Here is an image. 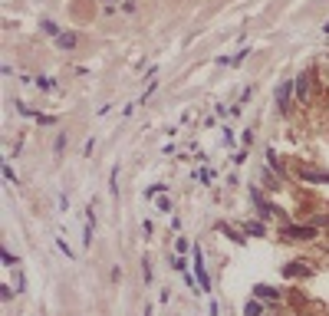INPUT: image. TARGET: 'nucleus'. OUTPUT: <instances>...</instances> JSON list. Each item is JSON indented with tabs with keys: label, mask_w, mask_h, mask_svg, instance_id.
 <instances>
[{
	"label": "nucleus",
	"mask_w": 329,
	"mask_h": 316,
	"mask_svg": "<svg viewBox=\"0 0 329 316\" xmlns=\"http://www.w3.org/2000/svg\"><path fill=\"white\" fill-rule=\"evenodd\" d=\"M267 165L274 168V171L280 175V178H286V168H283V161L277 158V152H274V149H267Z\"/></svg>",
	"instance_id": "nucleus-11"
},
{
	"label": "nucleus",
	"mask_w": 329,
	"mask_h": 316,
	"mask_svg": "<svg viewBox=\"0 0 329 316\" xmlns=\"http://www.w3.org/2000/svg\"><path fill=\"white\" fill-rule=\"evenodd\" d=\"M13 293H17V290H13V286H10V283H4V286H0V300H4V303H7V300H10V297H13Z\"/></svg>",
	"instance_id": "nucleus-22"
},
{
	"label": "nucleus",
	"mask_w": 329,
	"mask_h": 316,
	"mask_svg": "<svg viewBox=\"0 0 329 316\" xmlns=\"http://www.w3.org/2000/svg\"><path fill=\"white\" fill-rule=\"evenodd\" d=\"M93 227L96 224H86V227H82V247H93Z\"/></svg>",
	"instance_id": "nucleus-18"
},
{
	"label": "nucleus",
	"mask_w": 329,
	"mask_h": 316,
	"mask_svg": "<svg viewBox=\"0 0 329 316\" xmlns=\"http://www.w3.org/2000/svg\"><path fill=\"white\" fill-rule=\"evenodd\" d=\"M224 145H234V132H230L227 125H224Z\"/></svg>",
	"instance_id": "nucleus-29"
},
{
	"label": "nucleus",
	"mask_w": 329,
	"mask_h": 316,
	"mask_svg": "<svg viewBox=\"0 0 329 316\" xmlns=\"http://www.w3.org/2000/svg\"><path fill=\"white\" fill-rule=\"evenodd\" d=\"M254 297H257V300H283V293H280L277 286H267V283H257V286H254Z\"/></svg>",
	"instance_id": "nucleus-8"
},
{
	"label": "nucleus",
	"mask_w": 329,
	"mask_h": 316,
	"mask_svg": "<svg viewBox=\"0 0 329 316\" xmlns=\"http://www.w3.org/2000/svg\"><path fill=\"white\" fill-rule=\"evenodd\" d=\"M66 142H69V135H66V132H59V135H56V142H53V155H63Z\"/></svg>",
	"instance_id": "nucleus-14"
},
{
	"label": "nucleus",
	"mask_w": 329,
	"mask_h": 316,
	"mask_svg": "<svg viewBox=\"0 0 329 316\" xmlns=\"http://www.w3.org/2000/svg\"><path fill=\"white\" fill-rule=\"evenodd\" d=\"M155 89H158V79H152V82H148V86H145V96H142V102H145V99H148V96H152V93H155Z\"/></svg>",
	"instance_id": "nucleus-27"
},
{
	"label": "nucleus",
	"mask_w": 329,
	"mask_h": 316,
	"mask_svg": "<svg viewBox=\"0 0 329 316\" xmlns=\"http://www.w3.org/2000/svg\"><path fill=\"white\" fill-rule=\"evenodd\" d=\"M293 89H296V105H310V96H313V69L300 73L293 79Z\"/></svg>",
	"instance_id": "nucleus-4"
},
{
	"label": "nucleus",
	"mask_w": 329,
	"mask_h": 316,
	"mask_svg": "<svg viewBox=\"0 0 329 316\" xmlns=\"http://www.w3.org/2000/svg\"><path fill=\"white\" fill-rule=\"evenodd\" d=\"M283 273L286 277H306V273H310V261H290L283 267Z\"/></svg>",
	"instance_id": "nucleus-7"
},
{
	"label": "nucleus",
	"mask_w": 329,
	"mask_h": 316,
	"mask_svg": "<svg viewBox=\"0 0 329 316\" xmlns=\"http://www.w3.org/2000/svg\"><path fill=\"white\" fill-rule=\"evenodd\" d=\"M43 30L50 33L53 40H56V37H59V33H63V30H59V23H53V20H43Z\"/></svg>",
	"instance_id": "nucleus-19"
},
{
	"label": "nucleus",
	"mask_w": 329,
	"mask_h": 316,
	"mask_svg": "<svg viewBox=\"0 0 329 316\" xmlns=\"http://www.w3.org/2000/svg\"><path fill=\"white\" fill-rule=\"evenodd\" d=\"M165 191H168V185H152V188H145V201L158 198V194H165Z\"/></svg>",
	"instance_id": "nucleus-15"
},
{
	"label": "nucleus",
	"mask_w": 329,
	"mask_h": 316,
	"mask_svg": "<svg viewBox=\"0 0 329 316\" xmlns=\"http://www.w3.org/2000/svg\"><path fill=\"white\" fill-rule=\"evenodd\" d=\"M168 264H171V270H178V273H188V261L181 254H171L168 257Z\"/></svg>",
	"instance_id": "nucleus-13"
},
{
	"label": "nucleus",
	"mask_w": 329,
	"mask_h": 316,
	"mask_svg": "<svg viewBox=\"0 0 329 316\" xmlns=\"http://www.w3.org/2000/svg\"><path fill=\"white\" fill-rule=\"evenodd\" d=\"M198 181H201V185H207V181H211V171H207V168H201V171H198Z\"/></svg>",
	"instance_id": "nucleus-28"
},
{
	"label": "nucleus",
	"mask_w": 329,
	"mask_h": 316,
	"mask_svg": "<svg viewBox=\"0 0 329 316\" xmlns=\"http://www.w3.org/2000/svg\"><path fill=\"white\" fill-rule=\"evenodd\" d=\"M135 7H138L135 0H125V4H122V10H125V13H135Z\"/></svg>",
	"instance_id": "nucleus-31"
},
{
	"label": "nucleus",
	"mask_w": 329,
	"mask_h": 316,
	"mask_svg": "<svg viewBox=\"0 0 329 316\" xmlns=\"http://www.w3.org/2000/svg\"><path fill=\"white\" fill-rule=\"evenodd\" d=\"M37 86L43 89V93H53V79H46V76H40V79H37Z\"/></svg>",
	"instance_id": "nucleus-23"
},
{
	"label": "nucleus",
	"mask_w": 329,
	"mask_h": 316,
	"mask_svg": "<svg viewBox=\"0 0 329 316\" xmlns=\"http://www.w3.org/2000/svg\"><path fill=\"white\" fill-rule=\"evenodd\" d=\"M4 178H7V185H17V175H13L10 165H4Z\"/></svg>",
	"instance_id": "nucleus-24"
},
{
	"label": "nucleus",
	"mask_w": 329,
	"mask_h": 316,
	"mask_svg": "<svg viewBox=\"0 0 329 316\" xmlns=\"http://www.w3.org/2000/svg\"><path fill=\"white\" fill-rule=\"evenodd\" d=\"M0 257H4V267H10V270H13V267L20 264V261H17V257H13V254H10V250H7V247L0 250Z\"/></svg>",
	"instance_id": "nucleus-20"
},
{
	"label": "nucleus",
	"mask_w": 329,
	"mask_h": 316,
	"mask_svg": "<svg viewBox=\"0 0 329 316\" xmlns=\"http://www.w3.org/2000/svg\"><path fill=\"white\" fill-rule=\"evenodd\" d=\"M155 201H158V211H165V214H171V211H174V208H171V201H168V198H162V194H158Z\"/></svg>",
	"instance_id": "nucleus-21"
},
{
	"label": "nucleus",
	"mask_w": 329,
	"mask_h": 316,
	"mask_svg": "<svg viewBox=\"0 0 329 316\" xmlns=\"http://www.w3.org/2000/svg\"><path fill=\"white\" fill-rule=\"evenodd\" d=\"M280 237L283 241H316L319 231H316V224H283Z\"/></svg>",
	"instance_id": "nucleus-1"
},
{
	"label": "nucleus",
	"mask_w": 329,
	"mask_h": 316,
	"mask_svg": "<svg viewBox=\"0 0 329 316\" xmlns=\"http://www.w3.org/2000/svg\"><path fill=\"white\" fill-rule=\"evenodd\" d=\"M293 99H296L293 79H283L277 86V112H280V116H290V112H293Z\"/></svg>",
	"instance_id": "nucleus-3"
},
{
	"label": "nucleus",
	"mask_w": 329,
	"mask_h": 316,
	"mask_svg": "<svg viewBox=\"0 0 329 316\" xmlns=\"http://www.w3.org/2000/svg\"><path fill=\"white\" fill-rule=\"evenodd\" d=\"M13 286H17V293L23 290V273H20V270H17V277H13Z\"/></svg>",
	"instance_id": "nucleus-30"
},
{
	"label": "nucleus",
	"mask_w": 329,
	"mask_h": 316,
	"mask_svg": "<svg viewBox=\"0 0 329 316\" xmlns=\"http://www.w3.org/2000/svg\"><path fill=\"white\" fill-rule=\"evenodd\" d=\"M244 316H263V303L260 300H247V303H244Z\"/></svg>",
	"instance_id": "nucleus-12"
},
{
	"label": "nucleus",
	"mask_w": 329,
	"mask_h": 316,
	"mask_svg": "<svg viewBox=\"0 0 329 316\" xmlns=\"http://www.w3.org/2000/svg\"><path fill=\"white\" fill-rule=\"evenodd\" d=\"M250 201L257 205V211H260V217H263V221H270L274 214H283V211H280L277 205H270V201L263 198V191H260V188H250Z\"/></svg>",
	"instance_id": "nucleus-5"
},
{
	"label": "nucleus",
	"mask_w": 329,
	"mask_h": 316,
	"mask_svg": "<svg viewBox=\"0 0 329 316\" xmlns=\"http://www.w3.org/2000/svg\"><path fill=\"white\" fill-rule=\"evenodd\" d=\"M56 247H59V250H63V254H66V261H76V250H73V247H69V244H66V241H63V237H56Z\"/></svg>",
	"instance_id": "nucleus-17"
},
{
	"label": "nucleus",
	"mask_w": 329,
	"mask_h": 316,
	"mask_svg": "<svg viewBox=\"0 0 329 316\" xmlns=\"http://www.w3.org/2000/svg\"><path fill=\"white\" fill-rule=\"evenodd\" d=\"M142 277H145V283H152V264L148 261H142Z\"/></svg>",
	"instance_id": "nucleus-25"
},
{
	"label": "nucleus",
	"mask_w": 329,
	"mask_h": 316,
	"mask_svg": "<svg viewBox=\"0 0 329 316\" xmlns=\"http://www.w3.org/2000/svg\"><path fill=\"white\" fill-rule=\"evenodd\" d=\"M191 267H194V277H198V286H201V293H211V277H207L204 254H201V247H198V244L191 247Z\"/></svg>",
	"instance_id": "nucleus-2"
},
{
	"label": "nucleus",
	"mask_w": 329,
	"mask_h": 316,
	"mask_svg": "<svg viewBox=\"0 0 329 316\" xmlns=\"http://www.w3.org/2000/svg\"><path fill=\"white\" fill-rule=\"evenodd\" d=\"M106 4H112V0H106Z\"/></svg>",
	"instance_id": "nucleus-33"
},
{
	"label": "nucleus",
	"mask_w": 329,
	"mask_h": 316,
	"mask_svg": "<svg viewBox=\"0 0 329 316\" xmlns=\"http://www.w3.org/2000/svg\"><path fill=\"white\" fill-rule=\"evenodd\" d=\"M296 178L310 181V185H329V171H316V168H306V165L296 168Z\"/></svg>",
	"instance_id": "nucleus-6"
},
{
	"label": "nucleus",
	"mask_w": 329,
	"mask_h": 316,
	"mask_svg": "<svg viewBox=\"0 0 329 316\" xmlns=\"http://www.w3.org/2000/svg\"><path fill=\"white\" fill-rule=\"evenodd\" d=\"M323 33H329V20H326V23H323Z\"/></svg>",
	"instance_id": "nucleus-32"
},
{
	"label": "nucleus",
	"mask_w": 329,
	"mask_h": 316,
	"mask_svg": "<svg viewBox=\"0 0 329 316\" xmlns=\"http://www.w3.org/2000/svg\"><path fill=\"white\" fill-rule=\"evenodd\" d=\"M244 234L247 237H267V224L263 221H247L244 224Z\"/></svg>",
	"instance_id": "nucleus-9"
},
{
	"label": "nucleus",
	"mask_w": 329,
	"mask_h": 316,
	"mask_svg": "<svg viewBox=\"0 0 329 316\" xmlns=\"http://www.w3.org/2000/svg\"><path fill=\"white\" fill-rule=\"evenodd\" d=\"M76 43H79V40H76L73 30H66V33H59V37H56V46H59V50H76Z\"/></svg>",
	"instance_id": "nucleus-10"
},
{
	"label": "nucleus",
	"mask_w": 329,
	"mask_h": 316,
	"mask_svg": "<svg viewBox=\"0 0 329 316\" xmlns=\"http://www.w3.org/2000/svg\"><path fill=\"white\" fill-rule=\"evenodd\" d=\"M221 234H224V237H230L234 244H244V237H247V234H237V231H230L227 224H221Z\"/></svg>",
	"instance_id": "nucleus-16"
},
{
	"label": "nucleus",
	"mask_w": 329,
	"mask_h": 316,
	"mask_svg": "<svg viewBox=\"0 0 329 316\" xmlns=\"http://www.w3.org/2000/svg\"><path fill=\"white\" fill-rule=\"evenodd\" d=\"M37 122L40 125H56V116H40V112H37Z\"/></svg>",
	"instance_id": "nucleus-26"
}]
</instances>
